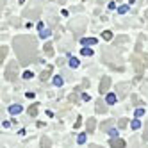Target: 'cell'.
<instances>
[{
  "label": "cell",
  "instance_id": "1",
  "mask_svg": "<svg viewBox=\"0 0 148 148\" xmlns=\"http://www.w3.org/2000/svg\"><path fill=\"white\" fill-rule=\"evenodd\" d=\"M13 47L16 57L22 64H29L32 61H38V43L30 36H18L13 39Z\"/></svg>",
  "mask_w": 148,
  "mask_h": 148
},
{
  "label": "cell",
  "instance_id": "2",
  "mask_svg": "<svg viewBox=\"0 0 148 148\" xmlns=\"http://www.w3.org/2000/svg\"><path fill=\"white\" fill-rule=\"evenodd\" d=\"M130 62H132V68H134L137 73H143V71L148 68V54L136 52V54L130 57Z\"/></svg>",
  "mask_w": 148,
  "mask_h": 148
},
{
  "label": "cell",
  "instance_id": "3",
  "mask_svg": "<svg viewBox=\"0 0 148 148\" xmlns=\"http://www.w3.org/2000/svg\"><path fill=\"white\" fill-rule=\"evenodd\" d=\"M102 61H105V62H107L111 68H114V70H120V71L123 70V66L116 64V57L111 54V52H103V54H102Z\"/></svg>",
  "mask_w": 148,
  "mask_h": 148
},
{
  "label": "cell",
  "instance_id": "4",
  "mask_svg": "<svg viewBox=\"0 0 148 148\" xmlns=\"http://www.w3.org/2000/svg\"><path fill=\"white\" fill-rule=\"evenodd\" d=\"M71 30H75V32H84V27H86V20H75V22H70L68 25Z\"/></svg>",
  "mask_w": 148,
  "mask_h": 148
},
{
  "label": "cell",
  "instance_id": "5",
  "mask_svg": "<svg viewBox=\"0 0 148 148\" xmlns=\"http://www.w3.org/2000/svg\"><path fill=\"white\" fill-rule=\"evenodd\" d=\"M16 68H18V62H11V64H9V68L5 71V79L7 80H16V77H18V75H14V70Z\"/></svg>",
  "mask_w": 148,
  "mask_h": 148
},
{
  "label": "cell",
  "instance_id": "6",
  "mask_svg": "<svg viewBox=\"0 0 148 148\" xmlns=\"http://www.w3.org/2000/svg\"><path fill=\"white\" fill-rule=\"evenodd\" d=\"M109 86H111V79H109V77H103V79L100 80V93L109 91Z\"/></svg>",
  "mask_w": 148,
  "mask_h": 148
},
{
  "label": "cell",
  "instance_id": "7",
  "mask_svg": "<svg viewBox=\"0 0 148 148\" xmlns=\"http://www.w3.org/2000/svg\"><path fill=\"white\" fill-rule=\"evenodd\" d=\"M109 145H111V148H125V141L120 139V137H112Z\"/></svg>",
  "mask_w": 148,
  "mask_h": 148
},
{
  "label": "cell",
  "instance_id": "8",
  "mask_svg": "<svg viewBox=\"0 0 148 148\" xmlns=\"http://www.w3.org/2000/svg\"><path fill=\"white\" fill-rule=\"evenodd\" d=\"M95 129H97V120H95V118H89V120L86 121V130H88L89 134H93Z\"/></svg>",
  "mask_w": 148,
  "mask_h": 148
},
{
  "label": "cell",
  "instance_id": "9",
  "mask_svg": "<svg viewBox=\"0 0 148 148\" xmlns=\"http://www.w3.org/2000/svg\"><path fill=\"white\" fill-rule=\"evenodd\" d=\"M112 125H114V120H107L105 123H102V132H111Z\"/></svg>",
  "mask_w": 148,
  "mask_h": 148
},
{
  "label": "cell",
  "instance_id": "10",
  "mask_svg": "<svg viewBox=\"0 0 148 148\" xmlns=\"http://www.w3.org/2000/svg\"><path fill=\"white\" fill-rule=\"evenodd\" d=\"M50 75H52V66H47V70L41 73V77H39V79L45 82V80H48V79H50Z\"/></svg>",
  "mask_w": 148,
  "mask_h": 148
},
{
  "label": "cell",
  "instance_id": "11",
  "mask_svg": "<svg viewBox=\"0 0 148 148\" xmlns=\"http://www.w3.org/2000/svg\"><path fill=\"white\" fill-rule=\"evenodd\" d=\"M105 111H107V107H105L103 100H97V112L102 114V112H105Z\"/></svg>",
  "mask_w": 148,
  "mask_h": 148
},
{
  "label": "cell",
  "instance_id": "12",
  "mask_svg": "<svg viewBox=\"0 0 148 148\" xmlns=\"http://www.w3.org/2000/svg\"><path fill=\"white\" fill-rule=\"evenodd\" d=\"M45 54L48 56V57H52V56H54V45H52V43H45Z\"/></svg>",
  "mask_w": 148,
  "mask_h": 148
},
{
  "label": "cell",
  "instance_id": "13",
  "mask_svg": "<svg viewBox=\"0 0 148 148\" xmlns=\"http://www.w3.org/2000/svg\"><path fill=\"white\" fill-rule=\"evenodd\" d=\"M127 89H129V84H120V86H118V95H120V97H125V95H127Z\"/></svg>",
  "mask_w": 148,
  "mask_h": 148
},
{
  "label": "cell",
  "instance_id": "14",
  "mask_svg": "<svg viewBox=\"0 0 148 148\" xmlns=\"http://www.w3.org/2000/svg\"><path fill=\"white\" fill-rule=\"evenodd\" d=\"M105 103H109V105L116 103V95H114V93H109V95H107V98H105Z\"/></svg>",
  "mask_w": 148,
  "mask_h": 148
},
{
  "label": "cell",
  "instance_id": "15",
  "mask_svg": "<svg viewBox=\"0 0 148 148\" xmlns=\"http://www.w3.org/2000/svg\"><path fill=\"white\" fill-rule=\"evenodd\" d=\"M29 114L32 116V118H34V116L38 114V103H32V105L29 107Z\"/></svg>",
  "mask_w": 148,
  "mask_h": 148
},
{
  "label": "cell",
  "instance_id": "16",
  "mask_svg": "<svg viewBox=\"0 0 148 148\" xmlns=\"http://www.w3.org/2000/svg\"><path fill=\"white\" fill-rule=\"evenodd\" d=\"M7 56V47H0V62H4V57Z\"/></svg>",
  "mask_w": 148,
  "mask_h": 148
},
{
  "label": "cell",
  "instance_id": "17",
  "mask_svg": "<svg viewBox=\"0 0 148 148\" xmlns=\"http://www.w3.org/2000/svg\"><path fill=\"white\" fill-rule=\"evenodd\" d=\"M20 111H22V105H11V107H9V112L11 114H18Z\"/></svg>",
  "mask_w": 148,
  "mask_h": 148
},
{
  "label": "cell",
  "instance_id": "18",
  "mask_svg": "<svg viewBox=\"0 0 148 148\" xmlns=\"http://www.w3.org/2000/svg\"><path fill=\"white\" fill-rule=\"evenodd\" d=\"M50 139L48 137H41V148H50Z\"/></svg>",
  "mask_w": 148,
  "mask_h": 148
},
{
  "label": "cell",
  "instance_id": "19",
  "mask_svg": "<svg viewBox=\"0 0 148 148\" xmlns=\"http://www.w3.org/2000/svg\"><path fill=\"white\" fill-rule=\"evenodd\" d=\"M95 43H97V39H95V38H91V39L84 38V39H82V45H95Z\"/></svg>",
  "mask_w": 148,
  "mask_h": 148
},
{
  "label": "cell",
  "instance_id": "20",
  "mask_svg": "<svg viewBox=\"0 0 148 148\" xmlns=\"http://www.w3.org/2000/svg\"><path fill=\"white\" fill-rule=\"evenodd\" d=\"M39 36H41V38H48V36H50V30H48V29L39 30Z\"/></svg>",
  "mask_w": 148,
  "mask_h": 148
},
{
  "label": "cell",
  "instance_id": "21",
  "mask_svg": "<svg viewBox=\"0 0 148 148\" xmlns=\"http://www.w3.org/2000/svg\"><path fill=\"white\" fill-rule=\"evenodd\" d=\"M139 127H141V121H139V120H134V121H132V130H137Z\"/></svg>",
  "mask_w": 148,
  "mask_h": 148
},
{
  "label": "cell",
  "instance_id": "22",
  "mask_svg": "<svg viewBox=\"0 0 148 148\" xmlns=\"http://www.w3.org/2000/svg\"><path fill=\"white\" fill-rule=\"evenodd\" d=\"M70 66H71V68H77V66H79V59H75V57L70 59Z\"/></svg>",
  "mask_w": 148,
  "mask_h": 148
},
{
  "label": "cell",
  "instance_id": "23",
  "mask_svg": "<svg viewBox=\"0 0 148 148\" xmlns=\"http://www.w3.org/2000/svg\"><path fill=\"white\" fill-rule=\"evenodd\" d=\"M102 36H103V39H111L112 38V32H111V30H103Z\"/></svg>",
  "mask_w": 148,
  "mask_h": 148
},
{
  "label": "cell",
  "instance_id": "24",
  "mask_svg": "<svg viewBox=\"0 0 148 148\" xmlns=\"http://www.w3.org/2000/svg\"><path fill=\"white\" fill-rule=\"evenodd\" d=\"M143 141H148V120H146V127H145V134H143Z\"/></svg>",
  "mask_w": 148,
  "mask_h": 148
},
{
  "label": "cell",
  "instance_id": "25",
  "mask_svg": "<svg viewBox=\"0 0 148 148\" xmlns=\"http://www.w3.org/2000/svg\"><path fill=\"white\" fill-rule=\"evenodd\" d=\"M127 39H129V38H127V36H121V38H118V39L114 41V45H118V43H125Z\"/></svg>",
  "mask_w": 148,
  "mask_h": 148
},
{
  "label": "cell",
  "instance_id": "26",
  "mask_svg": "<svg viewBox=\"0 0 148 148\" xmlns=\"http://www.w3.org/2000/svg\"><path fill=\"white\" fill-rule=\"evenodd\" d=\"M77 141H79V145H82V143H86V134H80V136L77 137Z\"/></svg>",
  "mask_w": 148,
  "mask_h": 148
},
{
  "label": "cell",
  "instance_id": "27",
  "mask_svg": "<svg viewBox=\"0 0 148 148\" xmlns=\"http://www.w3.org/2000/svg\"><path fill=\"white\" fill-rule=\"evenodd\" d=\"M127 123H129V121H127V120L123 118V120H120V121H118V127H120V129H125V127H127Z\"/></svg>",
  "mask_w": 148,
  "mask_h": 148
},
{
  "label": "cell",
  "instance_id": "28",
  "mask_svg": "<svg viewBox=\"0 0 148 148\" xmlns=\"http://www.w3.org/2000/svg\"><path fill=\"white\" fill-rule=\"evenodd\" d=\"M91 54H93L91 48H82V56H91Z\"/></svg>",
  "mask_w": 148,
  "mask_h": 148
},
{
  "label": "cell",
  "instance_id": "29",
  "mask_svg": "<svg viewBox=\"0 0 148 148\" xmlns=\"http://www.w3.org/2000/svg\"><path fill=\"white\" fill-rule=\"evenodd\" d=\"M70 102H75V103L79 102V97H77L75 93H71V95H70Z\"/></svg>",
  "mask_w": 148,
  "mask_h": 148
},
{
  "label": "cell",
  "instance_id": "30",
  "mask_svg": "<svg viewBox=\"0 0 148 148\" xmlns=\"http://www.w3.org/2000/svg\"><path fill=\"white\" fill-rule=\"evenodd\" d=\"M127 11H129V7H127V5H121V7L118 9V13H120V14H125Z\"/></svg>",
  "mask_w": 148,
  "mask_h": 148
},
{
  "label": "cell",
  "instance_id": "31",
  "mask_svg": "<svg viewBox=\"0 0 148 148\" xmlns=\"http://www.w3.org/2000/svg\"><path fill=\"white\" fill-rule=\"evenodd\" d=\"M54 84H56V86H62V79H61V77H57V79L54 80Z\"/></svg>",
  "mask_w": 148,
  "mask_h": 148
},
{
  "label": "cell",
  "instance_id": "32",
  "mask_svg": "<svg viewBox=\"0 0 148 148\" xmlns=\"http://www.w3.org/2000/svg\"><path fill=\"white\" fill-rule=\"evenodd\" d=\"M143 114H145L143 109H137V111H136V118H139V116H143Z\"/></svg>",
  "mask_w": 148,
  "mask_h": 148
},
{
  "label": "cell",
  "instance_id": "33",
  "mask_svg": "<svg viewBox=\"0 0 148 148\" xmlns=\"http://www.w3.org/2000/svg\"><path fill=\"white\" fill-rule=\"evenodd\" d=\"M23 79H32V73H30V71H25V73H23Z\"/></svg>",
  "mask_w": 148,
  "mask_h": 148
},
{
  "label": "cell",
  "instance_id": "34",
  "mask_svg": "<svg viewBox=\"0 0 148 148\" xmlns=\"http://www.w3.org/2000/svg\"><path fill=\"white\" fill-rule=\"evenodd\" d=\"M89 148H102V146H98V145H89Z\"/></svg>",
  "mask_w": 148,
  "mask_h": 148
},
{
  "label": "cell",
  "instance_id": "35",
  "mask_svg": "<svg viewBox=\"0 0 148 148\" xmlns=\"http://www.w3.org/2000/svg\"><path fill=\"white\" fill-rule=\"evenodd\" d=\"M130 148H137V143H132V145H130Z\"/></svg>",
  "mask_w": 148,
  "mask_h": 148
},
{
  "label": "cell",
  "instance_id": "36",
  "mask_svg": "<svg viewBox=\"0 0 148 148\" xmlns=\"http://www.w3.org/2000/svg\"><path fill=\"white\" fill-rule=\"evenodd\" d=\"M64 2H66V0H59V4H61V5H62V4H64Z\"/></svg>",
  "mask_w": 148,
  "mask_h": 148
},
{
  "label": "cell",
  "instance_id": "37",
  "mask_svg": "<svg viewBox=\"0 0 148 148\" xmlns=\"http://www.w3.org/2000/svg\"><path fill=\"white\" fill-rule=\"evenodd\" d=\"M146 18H148V11H146Z\"/></svg>",
  "mask_w": 148,
  "mask_h": 148
}]
</instances>
